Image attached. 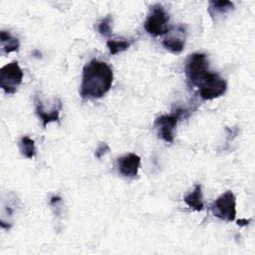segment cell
<instances>
[{"instance_id": "obj_7", "label": "cell", "mask_w": 255, "mask_h": 255, "mask_svg": "<svg viewBox=\"0 0 255 255\" xmlns=\"http://www.w3.org/2000/svg\"><path fill=\"white\" fill-rule=\"evenodd\" d=\"M23 80V72L17 61L11 62L0 69V87L8 94H14Z\"/></svg>"}, {"instance_id": "obj_1", "label": "cell", "mask_w": 255, "mask_h": 255, "mask_svg": "<svg viewBox=\"0 0 255 255\" xmlns=\"http://www.w3.org/2000/svg\"><path fill=\"white\" fill-rule=\"evenodd\" d=\"M114 80L112 68L105 62L93 59L83 69L80 95L84 100H97L111 89Z\"/></svg>"}, {"instance_id": "obj_10", "label": "cell", "mask_w": 255, "mask_h": 255, "mask_svg": "<svg viewBox=\"0 0 255 255\" xmlns=\"http://www.w3.org/2000/svg\"><path fill=\"white\" fill-rule=\"evenodd\" d=\"M140 165V157L135 153H128L117 160L119 172L126 177H134L137 175Z\"/></svg>"}, {"instance_id": "obj_5", "label": "cell", "mask_w": 255, "mask_h": 255, "mask_svg": "<svg viewBox=\"0 0 255 255\" xmlns=\"http://www.w3.org/2000/svg\"><path fill=\"white\" fill-rule=\"evenodd\" d=\"M202 100H213L223 96L227 90L226 81L216 73L208 72L197 85Z\"/></svg>"}, {"instance_id": "obj_2", "label": "cell", "mask_w": 255, "mask_h": 255, "mask_svg": "<svg viewBox=\"0 0 255 255\" xmlns=\"http://www.w3.org/2000/svg\"><path fill=\"white\" fill-rule=\"evenodd\" d=\"M143 26L145 31L153 37L164 35L170 29L169 15L164 7L160 4L150 6Z\"/></svg>"}, {"instance_id": "obj_4", "label": "cell", "mask_w": 255, "mask_h": 255, "mask_svg": "<svg viewBox=\"0 0 255 255\" xmlns=\"http://www.w3.org/2000/svg\"><path fill=\"white\" fill-rule=\"evenodd\" d=\"M208 72V60L205 54L193 53L189 55L185 62L184 73L190 87H197Z\"/></svg>"}, {"instance_id": "obj_17", "label": "cell", "mask_w": 255, "mask_h": 255, "mask_svg": "<svg viewBox=\"0 0 255 255\" xmlns=\"http://www.w3.org/2000/svg\"><path fill=\"white\" fill-rule=\"evenodd\" d=\"M110 151V147L108 145V143L106 142H100L95 150V156L97 158H102L104 155H106L108 152Z\"/></svg>"}, {"instance_id": "obj_3", "label": "cell", "mask_w": 255, "mask_h": 255, "mask_svg": "<svg viewBox=\"0 0 255 255\" xmlns=\"http://www.w3.org/2000/svg\"><path fill=\"white\" fill-rule=\"evenodd\" d=\"M189 114L190 112L188 110L176 108L172 114L156 118L153 126L156 129L157 135L166 142H172L174 139V129L178 121L182 118L188 117Z\"/></svg>"}, {"instance_id": "obj_13", "label": "cell", "mask_w": 255, "mask_h": 255, "mask_svg": "<svg viewBox=\"0 0 255 255\" xmlns=\"http://www.w3.org/2000/svg\"><path fill=\"white\" fill-rule=\"evenodd\" d=\"M234 9V4L230 1H210L208 6V13L212 18L218 15H224Z\"/></svg>"}, {"instance_id": "obj_11", "label": "cell", "mask_w": 255, "mask_h": 255, "mask_svg": "<svg viewBox=\"0 0 255 255\" xmlns=\"http://www.w3.org/2000/svg\"><path fill=\"white\" fill-rule=\"evenodd\" d=\"M0 43H1V54L7 55L11 52L18 51L20 42L18 38L11 35L9 31L2 30L0 32Z\"/></svg>"}, {"instance_id": "obj_8", "label": "cell", "mask_w": 255, "mask_h": 255, "mask_svg": "<svg viewBox=\"0 0 255 255\" xmlns=\"http://www.w3.org/2000/svg\"><path fill=\"white\" fill-rule=\"evenodd\" d=\"M186 30L183 25L170 28L162 39L163 47L173 54H178L184 49Z\"/></svg>"}, {"instance_id": "obj_15", "label": "cell", "mask_w": 255, "mask_h": 255, "mask_svg": "<svg viewBox=\"0 0 255 255\" xmlns=\"http://www.w3.org/2000/svg\"><path fill=\"white\" fill-rule=\"evenodd\" d=\"M133 40L127 39H110L107 42V46L110 50L111 55H117L118 53L124 52L128 49Z\"/></svg>"}, {"instance_id": "obj_18", "label": "cell", "mask_w": 255, "mask_h": 255, "mask_svg": "<svg viewBox=\"0 0 255 255\" xmlns=\"http://www.w3.org/2000/svg\"><path fill=\"white\" fill-rule=\"evenodd\" d=\"M249 221H250V220H246V219H239V220H237V224H238V225H247Z\"/></svg>"}, {"instance_id": "obj_16", "label": "cell", "mask_w": 255, "mask_h": 255, "mask_svg": "<svg viewBox=\"0 0 255 255\" xmlns=\"http://www.w3.org/2000/svg\"><path fill=\"white\" fill-rule=\"evenodd\" d=\"M112 17L111 15L106 16L102 19L98 24V31L104 37H110L112 35V27H111Z\"/></svg>"}, {"instance_id": "obj_14", "label": "cell", "mask_w": 255, "mask_h": 255, "mask_svg": "<svg viewBox=\"0 0 255 255\" xmlns=\"http://www.w3.org/2000/svg\"><path fill=\"white\" fill-rule=\"evenodd\" d=\"M19 149L21 154L26 158H33L36 155L35 141L27 135L21 137L19 141Z\"/></svg>"}, {"instance_id": "obj_9", "label": "cell", "mask_w": 255, "mask_h": 255, "mask_svg": "<svg viewBox=\"0 0 255 255\" xmlns=\"http://www.w3.org/2000/svg\"><path fill=\"white\" fill-rule=\"evenodd\" d=\"M35 106H36V114L39 117V119L42 121L44 128L52 122L59 121V115L63 108L61 100L55 99L52 107L49 110H47L45 108L43 102L39 99L38 96H36L35 97Z\"/></svg>"}, {"instance_id": "obj_12", "label": "cell", "mask_w": 255, "mask_h": 255, "mask_svg": "<svg viewBox=\"0 0 255 255\" xmlns=\"http://www.w3.org/2000/svg\"><path fill=\"white\" fill-rule=\"evenodd\" d=\"M184 202L195 211L203 210L204 202L200 184H196L194 189L184 196Z\"/></svg>"}, {"instance_id": "obj_6", "label": "cell", "mask_w": 255, "mask_h": 255, "mask_svg": "<svg viewBox=\"0 0 255 255\" xmlns=\"http://www.w3.org/2000/svg\"><path fill=\"white\" fill-rule=\"evenodd\" d=\"M210 210L215 217L231 222L236 217V197L232 191L222 193L211 205Z\"/></svg>"}]
</instances>
